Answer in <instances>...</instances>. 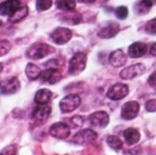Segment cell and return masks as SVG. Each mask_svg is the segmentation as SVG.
<instances>
[{
  "instance_id": "obj_1",
  "label": "cell",
  "mask_w": 156,
  "mask_h": 155,
  "mask_svg": "<svg viewBox=\"0 0 156 155\" xmlns=\"http://www.w3.org/2000/svg\"><path fill=\"white\" fill-rule=\"evenodd\" d=\"M54 51V48L45 43H34L32 44L27 50L26 51V55L28 58L33 60H38L44 58L50 53Z\"/></svg>"
},
{
  "instance_id": "obj_2",
  "label": "cell",
  "mask_w": 156,
  "mask_h": 155,
  "mask_svg": "<svg viewBox=\"0 0 156 155\" xmlns=\"http://www.w3.org/2000/svg\"><path fill=\"white\" fill-rule=\"evenodd\" d=\"M87 56L82 52L76 53L69 63V73L70 75L76 76L80 74L86 68L87 65Z\"/></svg>"
},
{
  "instance_id": "obj_3",
  "label": "cell",
  "mask_w": 156,
  "mask_h": 155,
  "mask_svg": "<svg viewBox=\"0 0 156 155\" xmlns=\"http://www.w3.org/2000/svg\"><path fill=\"white\" fill-rule=\"evenodd\" d=\"M98 135L90 129H84L78 132L72 138L71 142L78 145H87L96 141Z\"/></svg>"
},
{
  "instance_id": "obj_4",
  "label": "cell",
  "mask_w": 156,
  "mask_h": 155,
  "mask_svg": "<svg viewBox=\"0 0 156 155\" xmlns=\"http://www.w3.org/2000/svg\"><path fill=\"white\" fill-rule=\"evenodd\" d=\"M81 103V100L78 95L70 94L64 97L59 101V109L63 113H69L79 108Z\"/></svg>"
},
{
  "instance_id": "obj_5",
  "label": "cell",
  "mask_w": 156,
  "mask_h": 155,
  "mask_svg": "<svg viewBox=\"0 0 156 155\" xmlns=\"http://www.w3.org/2000/svg\"><path fill=\"white\" fill-rule=\"evenodd\" d=\"M72 37V31L68 27H57L50 34V39L57 45H64Z\"/></svg>"
},
{
  "instance_id": "obj_6",
  "label": "cell",
  "mask_w": 156,
  "mask_h": 155,
  "mask_svg": "<svg viewBox=\"0 0 156 155\" xmlns=\"http://www.w3.org/2000/svg\"><path fill=\"white\" fill-rule=\"evenodd\" d=\"M146 71V67L143 63H136L127 68H124L120 72V77L122 79H133L142 76Z\"/></svg>"
},
{
  "instance_id": "obj_7",
  "label": "cell",
  "mask_w": 156,
  "mask_h": 155,
  "mask_svg": "<svg viewBox=\"0 0 156 155\" xmlns=\"http://www.w3.org/2000/svg\"><path fill=\"white\" fill-rule=\"evenodd\" d=\"M90 125L97 129H105L110 123V117L106 111H100L90 114L88 118Z\"/></svg>"
},
{
  "instance_id": "obj_8",
  "label": "cell",
  "mask_w": 156,
  "mask_h": 155,
  "mask_svg": "<svg viewBox=\"0 0 156 155\" xmlns=\"http://www.w3.org/2000/svg\"><path fill=\"white\" fill-rule=\"evenodd\" d=\"M129 94V87L123 83H116L110 87L107 97L112 100H121Z\"/></svg>"
},
{
  "instance_id": "obj_9",
  "label": "cell",
  "mask_w": 156,
  "mask_h": 155,
  "mask_svg": "<svg viewBox=\"0 0 156 155\" xmlns=\"http://www.w3.org/2000/svg\"><path fill=\"white\" fill-rule=\"evenodd\" d=\"M140 111V104L137 101H128L122 108V118L125 121L135 119Z\"/></svg>"
},
{
  "instance_id": "obj_10",
  "label": "cell",
  "mask_w": 156,
  "mask_h": 155,
  "mask_svg": "<svg viewBox=\"0 0 156 155\" xmlns=\"http://www.w3.org/2000/svg\"><path fill=\"white\" fill-rule=\"evenodd\" d=\"M20 90V82L16 77H10L1 81V93L3 95H12Z\"/></svg>"
},
{
  "instance_id": "obj_11",
  "label": "cell",
  "mask_w": 156,
  "mask_h": 155,
  "mask_svg": "<svg viewBox=\"0 0 156 155\" xmlns=\"http://www.w3.org/2000/svg\"><path fill=\"white\" fill-rule=\"evenodd\" d=\"M61 78H62V75L58 71V69H53V68H48V69L44 70L39 77L41 83H46L48 85L57 84L58 81L61 80Z\"/></svg>"
},
{
  "instance_id": "obj_12",
  "label": "cell",
  "mask_w": 156,
  "mask_h": 155,
  "mask_svg": "<svg viewBox=\"0 0 156 155\" xmlns=\"http://www.w3.org/2000/svg\"><path fill=\"white\" fill-rule=\"evenodd\" d=\"M49 133L54 138L63 140L69 136L70 134V128L68 124L64 122H56L52 124L49 128Z\"/></svg>"
},
{
  "instance_id": "obj_13",
  "label": "cell",
  "mask_w": 156,
  "mask_h": 155,
  "mask_svg": "<svg viewBox=\"0 0 156 155\" xmlns=\"http://www.w3.org/2000/svg\"><path fill=\"white\" fill-rule=\"evenodd\" d=\"M51 113V108L46 104L37 106L31 113V119L36 123L45 122Z\"/></svg>"
},
{
  "instance_id": "obj_14",
  "label": "cell",
  "mask_w": 156,
  "mask_h": 155,
  "mask_svg": "<svg viewBox=\"0 0 156 155\" xmlns=\"http://www.w3.org/2000/svg\"><path fill=\"white\" fill-rule=\"evenodd\" d=\"M120 32V25L116 22H111L108 25L102 26L98 31V37L103 39H109L114 37Z\"/></svg>"
},
{
  "instance_id": "obj_15",
  "label": "cell",
  "mask_w": 156,
  "mask_h": 155,
  "mask_svg": "<svg viewBox=\"0 0 156 155\" xmlns=\"http://www.w3.org/2000/svg\"><path fill=\"white\" fill-rule=\"evenodd\" d=\"M147 53V45L143 42H134L128 48V54L132 58L144 57Z\"/></svg>"
},
{
  "instance_id": "obj_16",
  "label": "cell",
  "mask_w": 156,
  "mask_h": 155,
  "mask_svg": "<svg viewBox=\"0 0 156 155\" xmlns=\"http://www.w3.org/2000/svg\"><path fill=\"white\" fill-rule=\"evenodd\" d=\"M109 61L112 67L121 68V67L124 66V64L126 63L127 57L122 49H117L111 53V55L109 57Z\"/></svg>"
},
{
  "instance_id": "obj_17",
  "label": "cell",
  "mask_w": 156,
  "mask_h": 155,
  "mask_svg": "<svg viewBox=\"0 0 156 155\" xmlns=\"http://www.w3.org/2000/svg\"><path fill=\"white\" fill-rule=\"evenodd\" d=\"M123 137L128 145H134L141 140V133L135 128H128L123 132Z\"/></svg>"
},
{
  "instance_id": "obj_18",
  "label": "cell",
  "mask_w": 156,
  "mask_h": 155,
  "mask_svg": "<svg viewBox=\"0 0 156 155\" xmlns=\"http://www.w3.org/2000/svg\"><path fill=\"white\" fill-rule=\"evenodd\" d=\"M20 6V1L16 0H6L0 5L1 16H10L17 7Z\"/></svg>"
},
{
  "instance_id": "obj_19",
  "label": "cell",
  "mask_w": 156,
  "mask_h": 155,
  "mask_svg": "<svg viewBox=\"0 0 156 155\" xmlns=\"http://www.w3.org/2000/svg\"><path fill=\"white\" fill-rule=\"evenodd\" d=\"M28 14V7L27 5H20L17 7L9 16L8 20L11 23H17L24 19Z\"/></svg>"
},
{
  "instance_id": "obj_20",
  "label": "cell",
  "mask_w": 156,
  "mask_h": 155,
  "mask_svg": "<svg viewBox=\"0 0 156 155\" xmlns=\"http://www.w3.org/2000/svg\"><path fill=\"white\" fill-rule=\"evenodd\" d=\"M52 97V92L48 89H41L35 94V101L38 105H44L49 102Z\"/></svg>"
},
{
  "instance_id": "obj_21",
  "label": "cell",
  "mask_w": 156,
  "mask_h": 155,
  "mask_svg": "<svg viewBox=\"0 0 156 155\" xmlns=\"http://www.w3.org/2000/svg\"><path fill=\"white\" fill-rule=\"evenodd\" d=\"M25 71H26V75L29 80H36V79H39V77L42 73L40 68L33 63H28L26 67Z\"/></svg>"
},
{
  "instance_id": "obj_22",
  "label": "cell",
  "mask_w": 156,
  "mask_h": 155,
  "mask_svg": "<svg viewBox=\"0 0 156 155\" xmlns=\"http://www.w3.org/2000/svg\"><path fill=\"white\" fill-rule=\"evenodd\" d=\"M153 6L154 5L152 4H150L147 0H140L134 5L133 10L137 15L143 16V15L148 14Z\"/></svg>"
},
{
  "instance_id": "obj_23",
  "label": "cell",
  "mask_w": 156,
  "mask_h": 155,
  "mask_svg": "<svg viewBox=\"0 0 156 155\" xmlns=\"http://www.w3.org/2000/svg\"><path fill=\"white\" fill-rule=\"evenodd\" d=\"M56 5L60 10L69 12L75 9L76 1L75 0H56Z\"/></svg>"
},
{
  "instance_id": "obj_24",
  "label": "cell",
  "mask_w": 156,
  "mask_h": 155,
  "mask_svg": "<svg viewBox=\"0 0 156 155\" xmlns=\"http://www.w3.org/2000/svg\"><path fill=\"white\" fill-rule=\"evenodd\" d=\"M108 145L114 151H119L121 150L122 147H123V143L122 141L117 137V136H114V135H110L108 136L107 140H106Z\"/></svg>"
},
{
  "instance_id": "obj_25",
  "label": "cell",
  "mask_w": 156,
  "mask_h": 155,
  "mask_svg": "<svg viewBox=\"0 0 156 155\" xmlns=\"http://www.w3.org/2000/svg\"><path fill=\"white\" fill-rule=\"evenodd\" d=\"M52 6V0H37L36 8L38 12L46 11Z\"/></svg>"
},
{
  "instance_id": "obj_26",
  "label": "cell",
  "mask_w": 156,
  "mask_h": 155,
  "mask_svg": "<svg viewBox=\"0 0 156 155\" xmlns=\"http://www.w3.org/2000/svg\"><path fill=\"white\" fill-rule=\"evenodd\" d=\"M128 14H129V10H128L127 6H125V5L118 6L115 9V16L119 19H122V20L125 19L128 16Z\"/></svg>"
},
{
  "instance_id": "obj_27",
  "label": "cell",
  "mask_w": 156,
  "mask_h": 155,
  "mask_svg": "<svg viewBox=\"0 0 156 155\" xmlns=\"http://www.w3.org/2000/svg\"><path fill=\"white\" fill-rule=\"evenodd\" d=\"M145 32L149 35L156 36V17L148 21L145 25Z\"/></svg>"
},
{
  "instance_id": "obj_28",
  "label": "cell",
  "mask_w": 156,
  "mask_h": 155,
  "mask_svg": "<svg viewBox=\"0 0 156 155\" xmlns=\"http://www.w3.org/2000/svg\"><path fill=\"white\" fill-rule=\"evenodd\" d=\"M10 48H11L10 42L7 40H2L1 41V48H0V56L3 57L5 54H7V52L10 50Z\"/></svg>"
},
{
  "instance_id": "obj_29",
  "label": "cell",
  "mask_w": 156,
  "mask_h": 155,
  "mask_svg": "<svg viewBox=\"0 0 156 155\" xmlns=\"http://www.w3.org/2000/svg\"><path fill=\"white\" fill-rule=\"evenodd\" d=\"M65 19L66 20H64V22H68L69 20H71V24L77 25V24H79L81 21V15H80L79 13H75L73 15V16H66Z\"/></svg>"
},
{
  "instance_id": "obj_30",
  "label": "cell",
  "mask_w": 156,
  "mask_h": 155,
  "mask_svg": "<svg viewBox=\"0 0 156 155\" xmlns=\"http://www.w3.org/2000/svg\"><path fill=\"white\" fill-rule=\"evenodd\" d=\"M145 110L148 112H155L156 111V100L155 99H152L149 100L146 103H145Z\"/></svg>"
},
{
  "instance_id": "obj_31",
  "label": "cell",
  "mask_w": 156,
  "mask_h": 155,
  "mask_svg": "<svg viewBox=\"0 0 156 155\" xmlns=\"http://www.w3.org/2000/svg\"><path fill=\"white\" fill-rule=\"evenodd\" d=\"M71 123L73 127H81L84 123V118L82 116H75L71 118Z\"/></svg>"
},
{
  "instance_id": "obj_32",
  "label": "cell",
  "mask_w": 156,
  "mask_h": 155,
  "mask_svg": "<svg viewBox=\"0 0 156 155\" xmlns=\"http://www.w3.org/2000/svg\"><path fill=\"white\" fill-rule=\"evenodd\" d=\"M16 147L12 144L1 151V154H16Z\"/></svg>"
},
{
  "instance_id": "obj_33",
  "label": "cell",
  "mask_w": 156,
  "mask_h": 155,
  "mask_svg": "<svg viewBox=\"0 0 156 155\" xmlns=\"http://www.w3.org/2000/svg\"><path fill=\"white\" fill-rule=\"evenodd\" d=\"M45 66H46L47 68H53V69H57V68H58V60H56V59H52V60L48 61V62L45 64Z\"/></svg>"
},
{
  "instance_id": "obj_34",
  "label": "cell",
  "mask_w": 156,
  "mask_h": 155,
  "mask_svg": "<svg viewBox=\"0 0 156 155\" xmlns=\"http://www.w3.org/2000/svg\"><path fill=\"white\" fill-rule=\"evenodd\" d=\"M148 83L152 86V87H156V72L153 73L149 79H148Z\"/></svg>"
},
{
  "instance_id": "obj_35",
  "label": "cell",
  "mask_w": 156,
  "mask_h": 155,
  "mask_svg": "<svg viewBox=\"0 0 156 155\" xmlns=\"http://www.w3.org/2000/svg\"><path fill=\"white\" fill-rule=\"evenodd\" d=\"M150 53L152 56H154L156 57V42L154 43L152 46H151V48H150Z\"/></svg>"
},
{
  "instance_id": "obj_36",
  "label": "cell",
  "mask_w": 156,
  "mask_h": 155,
  "mask_svg": "<svg viewBox=\"0 0 156 155\" xmlns=\"http://www.w3.org/2000/svg\"><path fill=\"white\" fill-rule=\"evenodd\" d=\"M80 3H83V4H92L94 2H96L97 0H78Z\"/></svg>"
},
{
  "instance_id": "obj_37",
  "label": "cell",
  "mask_w": 156,
  "mask_h": 155,
  "mask_svg": "<svg viewBox=\"0 0 156 155\" xmlns=\"http://www.w3.org/2000/svg\"><path fill=\"white\" fill-rule=\"evenodd\" d=\"M147 1H149V2H150L152 5H156V0H147Z\"/></svg>"
},
{
  "instance_id": "obj_38",
  "label": "cell",
  "mask_w": 156,
  "mask_h": 155,
  "mask_svg": "<svg viewBox=\"0 0 156 155\" xmlns=\"http://www.w3.org/2000/svg\"><path fill=\"white\" fill-rule=\"evenodd\" d=\"M16 1H20V0H16Z\"/></svg>"
}]
</instances>
